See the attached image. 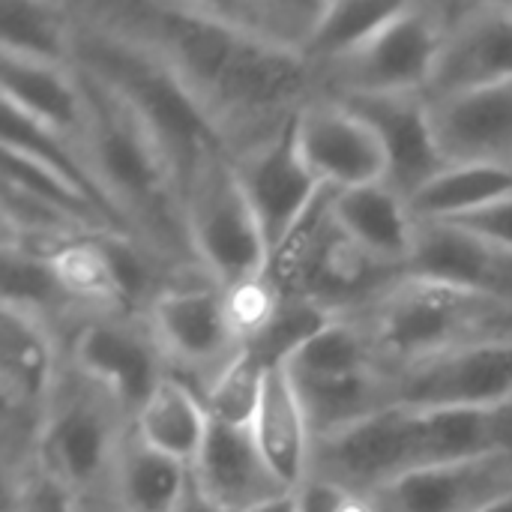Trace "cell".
Here are the masks:
<instances>
[{"label": "cell", "mask_w": 512, "mask_h": 512, "mask_svg": "<svg viewBox=\"0 0 512 512\" xmlns=\"http://www.w3.org/2000/svg\"><path fill=\"white\" fill-rule=\"evenodd\" d=\"M75 69L87 99V126L78 144L102 189L159 261L195 264L180 180L162 141L114 84L90 69Z\"/></svg>", "instance_id": "6da1fadb"}, {"label": "cell", "mask_w": 512, "mask_h": 512, "mask_svg": "<svg viewBox=\"0 0 512 512\" xmlns=\"http://www.w3.org/2000/svg\"><path fill=\"white\" fill-rule=\"evenodd\" d=\"M357 318L384 369L402 372L492 333H510L512 312L483 297L402 276Z\"/></svg>", "instance_id": "7a4b0ae2"}, {"label": "cell", "mask_w": 512, "mask_h": 512, "mask_svg": "<svg viewBox=\"0 0 512 512\" xmlns=\"http://www.w3.org/2000/svg\"><path fill=\"white\" fill-rule=\"evenodd\" d=\"M186 234L204 279L234 294L267 279L270 246L243 195L228 147H207L183 180Z\"/></svg>", "instance_id": "3957f363"}, {"label": "cell", "mask_w": 512, "mask_h": 512, "mask_svg": "<svg viewBox=\"0 0 512 512\" xmlns=\"http://www.w3.org/2000/svg\"><path fill=\"white\" fill-rule=\"evenodd\" d=\"M132 429L123 408L93 381L63 366L36 444V468L63 483L84 507H108L120 447Z\"/></svg>", "instance_id": "277c9868"}, {"label": "cell", "mask_w": 512, "mask_h": 512, "mask_svg": "<svg viewBox=\"0 0 512 512\" xmlns=\"http://www.w3.org/2000/svg\"><path fill=\"white\" fill-rule=\"evenodd\" d=\"M447 36L444 3H405L402 12L363 48L315 66L324 96H399L423 93L432 81Z\"/></svg>", "instance_id": "5b68a950"}, {"label": "cell", "mask_w": 512, "mask_h": 512, "mask_svg": "<svg viewBox=\"0 0 512 512\" xmlns=\"http://www.w3.org/2000/svg\"><path fill=\"white\" fill-rule=\"evenodd\" d=\"M171 375L186 381L198 396L243 354L231 297L216 282L168 285L144 312Z\"/></svg>", "instance_id": "8992f818"}, {"label": "cell", "mask_w": 512, "mask_h": 512, "mask_svg": "<svg viewBox=\"0 0 512 512\" xmlns=\"http://www.w3.org/2000/svg\"><path fill=\"white\" fill-rule=\"evenodd\" d=\"M420 468H426L420 411L402 405L318 438L312 450V477L369 498Z\"/></svg>", "instance_id": "52a82bcc"}, {"label": "cell", "mask_w": 512, "mask_h": 512, "mask_svg": "<svg viewBox=\"0 0 512 512\" xmlns=\"http://www.w3.org/2000/svg\"><path fill=\"white\" fill-rule=\"evenodd\" d=\"M69 366L102 387L129 420L171 375L168 360L147 327L132 315H90L72 336Z\"/></svg>", "instance_id": "ba28073f"}, {"label": "cell", "mask_w": 512, "mask_h": 512, "mask_svg": "<svg viewBox=\"0 0 512 512\" xmlns=\"http://www.w3.org/2000/svg\"><path fill=\"white\" fill-rule=\"evenodd\" d=\"M393 384L396 405L414 411L512 405V330L402 369L393 375Z\"/></svg>", "instance_id": "9c48e42d"}, {"label": "cell", "mask_w": 512, "mask_h": 512, "mask_svg": "<svg viewBox=\"0 0 512 512\" xmlns=\"http://www.w3.org/2000/svg\"><path fill=\"white\" fill-rule=\"evenodd\" d=\"M294 120L297 114L270 138L231 153L243 195L270 246V258L291 240L327 192L300 153Z\"/></svg>", "instance_id": "30bf717a"}, {"label": "cell", "mask_w": 512, "mask_h": 512, "mask_svg": "<svg viewBox=\"0 0 512 512\" xmlns=\"http://www.w3.org/2000/svg\"><path fill=\"white\" fill-rule=\"evenodd\" d=\"M447 36L426 99H450L512 78V3H444Z\"/></svg>", "instance_id": "8fae6325"}, {"label": "cell", "mask_w": 512, "mask_h": 512, "mask_svg": "<svg viewBox=\"0 0 512 512\" xmlns=\"http://www.w3.org/2000/svg\"><path fill=\"white\" fill-rule=\"evenodd\" d=\"M294 129L300 153L324 189L345 192L387 180V156L378 135L345 102L315 93L297 111Z\"/></svg>", "instance_id": "7c38bea8"}, {"label": "cell", "mask_w": 512, "mask_h": 512, "mask_svg": "<svg viewBox=\"0 0 512 512\" xmlns=\"http://www.w3.org/2000/svg\"><path fill=\"white\" fill-rule=\"evenodd\" d=\"M405 276L456 288L512 312V249L453 222H417Z\"/></svg>", "instance_id": "4fadbf2b"}, {"label": "cell", "mask_w": 512, "mask_h": 512, "mask_svg": "<svg viewBox=\"0 0 512 512\" xmlns=\"http://www.w3.org/2000/svg\"><path fill=\"white\" fill-rule=\"evenodd\" d=\"M339 102H345L357 117H363L378 135L387 156V183L402 198L411 201L426 183H432L441 171L450 168L432 126L429 99L423 93L345 96Z\"/></svg>", "instance_id": "5bb4252c"}, {"label": "cell", "mask_w": 512, "mask_h": 512, "mask_svg": "<svg viewBox=\"0 0 512 512\" xmlns=\"http://www.w3.org/2000/svg\"><path fill=\"white\" fill-rule=\"evenodd\" d=\"M512 492V453L411 471L378 498L384 512H480Z\"/></svg>", "instance_id": "9a60e30c"}, {"label": "cell", "mask_w": 512, "mask_h": 512, "mask_svg": "<svg viewBox=\"0 0 512 512\" xmlns=\"http://www.w3.org/2000/svg\"><path fill=\"white\" fill-rule=\"evenodd\" d=\"M429 108L450 165H512V78Z\"/></svg>", "instance_id": "2e32d148"}, {"label": "cell", "mask_w": 512, "mask_h": 512, "mask_svg": "<svg viewBox=\"0 0 512 512\" xmlns=\"http://www.w3.org/2000/svg\"><path fill=\"white\" fill-rule=\"evenodd\" d=\"M192 483L210 501L234 512H249L291 489L273 474L267 459L261 456L252 429L228 426L210 420L207 441L192 462Z\"/></svg>", "instance_id": "e0dca14e"}, {"label": "cell", "mask_w": 512, "mask_h": 512, "mask_svg": "<svg viewBox=\"0 0 512 512\" xmlns=\"http://www.w3.org/2000/svg\"><path fill=\"white\" fill-rule=\"evenodd\" d=\"M330 210L345 237L366 255L393 270H408L417 243V219L408 198H402L387 180L333 192Z\"/></svg>", "instance_id": "ac0fdd59"}, {"label": "cell", "mask_w": 512, "mask_h": 512, "mask_svg": "<svg viewBox=\"0 0 512 512\" xmlns=\"http://www.w3.org/2000/svg\"><path fill=\"white\" fill-rule=\"evenodd\" d=\"M3 105L81 141L87 126V99L75 66H57L0 54Z\"/></svg>", "instance_id": "d6986e66"}, {"label": "cell", "mask_w": 512, "mask_h": 512, "mask_svg": "<svg viewBox=\"0 0 512 512\" xmlns=\"http://www.w3.org/2000/svg\"><path fill=\"white\" fill-rule=\"evenodd\" d=\"M252 435L261 456L267 459V465L285 489L297 492L312 477L315 435L309 429L306 411L285 366L270 369L264 378V393L252 423Z\"/></svg>", "instance_id": "ffe728a7"}, {"label": "cell", "mask_w": 512, "mask_h": 512, "mask_svg": "<svg viewBox=\"0 0 512 512\" xmlns=\"http://www.w3.org/2000/svg\"><path fill=\"white\" fill-rule=\"evenodd\" d=\"M291 381L315 441L336 435L348 426H357L360 420L396 405V384L387 369H369V372L336 375V378L291 375Z\"/></svg>", "instance_id": "44dd1931"}, {"label": "cell", "mask_w": 512, "mask_h": 512, "mask_svg": "<svg viewBox=\"0 0 512 512\" xmlns=\"http://www.w3.org/2000/svg\"><path fill=\"white\" fill-rule=\"evenodd\" d=\"M192 486V468L156 453L129 429L108 492L111 512H177Z\"/></svg>", "instance_id": "7402d4cb"}, {"label": "cell", "mask_w": 512, "mask_h": 512, "mask_svg": "<svg viewBox=\"0 0 512 512\" xmlns=\"http://www.w3.org/2000/svg\"><path fill=\"white\" fill-rule=\"evenodd\" d=\"M201 9L249 42L306 57L327 3L318 0H204Z\"/></svg>", "instance_id": "603a6c76"}, {"label": "cell", "mask_w": 512, "mask_h": 512, "mask_svg": "<svg viewBox=\"0 0 512 512\" xmlns=\"http://www.w3.org/2000/svg\"><path fill=\"white\" fill-rule=\"evenodd\" d=\"M132 432L138 441L153 447L162 456H171L192 468L198 459L207 432H210V414L201 402V396L180 381L177 375H168L144 402V408L132 420Z\"/></svg>", "instance_id": "cb8c5ba5"}, {"label": "cell", "mask_w": 512, "mask_h": 512, "mask_svg": "<svg viewBox=\"0 0 512 512\" xmlns=\"http://www.w3.org/2000/svg\"><path fill=\"white\" fill-rule=\"evenodd\" d=\"M78 12L66 3L0 0V54L75 66Z\"/></svg>", "instance_id": "d4e9b609"}, {"label": "cell", "mask_w": 512, "mask_h": 512, "mask_svg": "<svg viewBox=\"0 0 512 512\" xmlns=\"http://www.w3.org/2000/svg\"><path fill=\"white\" fill-rule=\"evenodd\" d=\"M512 198V165H450L411 201L417 222H459Z\"/></svg>", "instance_id": "484cf974"}, {"label": "cell", "mask_w": 512, "mask_h": 512, "mask_svg": "<svg viewBox=\"0 0 512 512\" xmlns=\"http://www.w3.org/2000/svg\"><path fill=\"white\" fill-rule=\"evenodd\" d=\"M336 318L339 315L306 297H279L270 318L246 339L243 351L252 360H258L267 372L288 366Z\"/></svg>", "instance_id": "4316f807"}, {"label": "cell", "mask_w": 512, "mask_h": 512, "mask_svg": "<svg viewBox=\"0 0 512 512\" xmlns=\"http://www.w3.org/2000/svg\"><path fill=\"white\" fill-rule=\"evenodd\" d=\"M285 369L300 378H336V375L384 369V363L366 327L357 318L342 315L333 324H327Z\"/></svg>", "instance_id": "83f0119b"}, {"label": "cell", "mask_w": 512, "mask_h": 512, "mask_svg": "<svg viewBox=\"0 0 512 512\" xmlns=\"http://www.w3.org/2000/svg\"><path fill=\"white\" fill-rule=\"evenodd\" d=\"M405 3H378V0H336L327 3V12L321 18V27L306 51V60L312 66L333 63L339 57L354 54L363 48L375 33H381Z\"/></svg>", "instance_id": "f1b7e54d"}, {"label": "cell", "mask_w": 512, "mask_h": 512, "mask_svg": "<svg viewBox=\"0 0 512 512\" xmlns=\"http://www.w3.org/2000/svg\"><path fill=\"white\" fill-rule=\"evenodd\" d=\"M3 306L30 312L48 324L66 309H78L48 258L3 243Z\"/></svg>", "instance_id": "f546056e"}, {"label": "cell", "mask_w": 512, "mask_h": 512, "mask_svg": "<svg viewBox=\"0 0 512 512\" xmlns=\"http://www.w3.org/2000/svg\"><path fill=\"white\" fill-rule=\"evenodd\" d=\"M264 378H267V369L243 351L201 396L210 420L252 429L258 405H261V393H264Z\"/></svg>", "instance_id": "4dcf8cb0"}, {"label": "cell", "mask_w": 512, "mask_h": 512, "mask_svg": "<svg viewBox=\"0 0 512 512\" xmlns=\"http://www.w3.org/2000/svg\"><path fill=\"white\" fill-rule=\"evenodd\" d=\"M6 512H84V504L63 483L33 468L21 480L9 483Z\"/></svg>", "instance_id": "1f68e13d"}, {"label": "cell", "mask_w": 512, "mask_h": 512, "mask_svg": "<svg viewBox=\"0 0 512 512\" xmlns=\"http://www.w3.org/2000/svg\"><path fill=\"white\" fill-rule=\"evenodd\" d=\"M453 225H462V228H468V231H474V234H480V237H486L504 249H512V198L501 201V204H492L474 216H465Z\"/></svg>", "instance_id": "d6a6232c"}, {"label": "cell", "mask_w": 512, "mask_h": 512, "mask_svg": "<svg viewBox=\"0 0 512 512\" xmlns=\"http://www.w3.org/2000/svg\"><path fill=\"white\" fill-rule=\"evenodd\" d=\"M177 512H234V510H228V507H222V504L210 501V498H207L204 492H198V486L192 483Z\"/></svg>", "instance_id": "836d02e7"}, {"label": "cell", "mask_w": 512, "mask_h": 512, "mask_svg": "<svg viewBox=\"0 0 512 512\" xmlns=\"http://www.w3.org/2000/svg\"><path fill=\"white\" fill-rule=\"evenodd\" d=\"M249 512H300V498H297V492H288V495H279Z\"/></svg>", "instance_id": "e575fe53"}, {"label": "cell", "mask_w": 512, "mask_h": 512, "mask_svg": "<svg viewBox=\"0 0 512 512\" xmlns=\"http://www.w3.org/2000/svg\"><path fill=\"white\" fill-rule=\"evenodd\" d=\"M480 512H512V492H510V495H504V498H498L495 504L483 507Z\"/></svg>", "instance_id": "d590c367"}]
</instances>
